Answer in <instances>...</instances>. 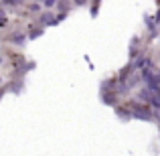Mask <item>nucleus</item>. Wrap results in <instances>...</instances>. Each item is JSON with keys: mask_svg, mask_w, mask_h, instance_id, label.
<instances>
[{"mask_svg": "<svg viewBox=\"0 0 160 156\" xmlns=\"http://www.w3.org/2000/svg\"><path fill=\"white\" fill-rule=\"evenodd\" d=\"M130 112H132V118H138V120H152V112H150L148 103H128Z\"/></svg>", "mask_w": 160, "mask_h": 156, "instance_id": "nucleus-1", "label": "nucleus"}, {"mask_svg": "<svg viewBox=\"0 0 160 156\" xmlns=\"http://www.w3.org/2000/svg\"><path fill=\"white\" fill-rule=\"evenodd\" d=\"M41 24H45V27H47V24H57V18H53V14L51 12H45L43 16H41Z\"/></svg>", "mask_w": 160, "mask_h": 156, "instance_id": "nucleus-2", "label": "nucleus"}, {"mask_svg": "<svg viewBox=\"0 0 160 156\" xmlns=\"http://www.w3.org/2000/svg\"><path fill=\"white\" fill-rule=\"evenodd\" d=\"M24 41H27V35H22V33H14L10 37V43H14V45H24Z\"/></svg>", "mask_w": 160, "mask_h": 156, "instance_id": "nucleus-3", "label": "nucleus"}, {"mask_svg": "<svg viewBox=\"0 0 160 156\" xmlns=\"http://www.w3.org/2000/svg\"><path fill=\"white\" fill-rule=\"evenodd\" d=\"M41 35H43V28H37V31L32 28V31L28 33V39H37V37H41Z\"/></svg>", "mask_w": 160, "mask_h": 156, "instance_id": "nucleus-4", "label": "nucleus"}, {"mask_svg": "<svg viewBox=\"0 0 160 156\" xmlns=\"http://www.w3.org/2000/svg\"><path fill=\"white\" fill-rule=\"evenodd\" d=\"M39 10H41V4H39V2L28 4V12H39Z\"/></svg>", "mask_w": 160, "mask_h": 156, "instance_id": "nucleus-5", "label": "nucleus"}, {"mask_svg": "<svg viewBox=\"0 0 160 156\" xmlns=\"http://www.w3.org/2000/svg\"><path fill=\"white\" fill-rule=\"evenodd\" d=\"M59 8H61L63 12H67L69 10V2H67V0H61V2H59Z\"/></svg>", "mask_w": 160, "mask_h": 156, "instance_id": "nucleus-6", "label": "nucleus"}, {"mask_svg": "<svg viewBox=\"0 0 160 156\" xmlns=\"http://www.w3.org/2000/svg\"><path fill=\"white\" fill-rule=\"evenodd\" d=\"M55 4H57V0H45V6H47V8L55 6Z\"/></svg>", "mask_w": 160, "mask_h": 156, "instance_id": "nucleus-7", "label": "nucleus"}, {"mask_svg": "<svg viewBox=\"0 0 160 156\" xmlns=\"http://www.w3.org/2000/svg\"><path fill=\"white\" fill-rule=\"evenodd\" d=\"M75 2H77V4H85L87 0H75Z\"/></svg>", "mask_w": 160, "mask_h": 156, "instance_id": "nucleus-8", "label": "nucleus"}, {"mask_svg": "<svg viewBox=\"0 0 160 156\" xmlns=\"http://www.w3.org/2000/svg\"><path fill=\"white\" fill-rule=\"evenodd\" d=\"M156 20H158V23H160V10L156 12Z\"/></svg>", "mask_w": 160, "mask_h": 156, "instance_id": "nucleus-9", "label": "nucleus"}, {"mask_svg": "<svg viewBox=\"0 0 160 156\" xmlns=\"http://www.w3.org/2000/svg\"><path fill=\"white\" fill-rule=\"evenodd\" d=\"M2 93H4V89H2V87H0V98H2Z\"/></svg>", "mask_w": 160, "mask_h": 156, "instance_id": "nucleus-10", "label": "nucleus"}, {"mask_svg": "<svg viewBox=\"0 0 160 156\" xmlns=\"http://www.w3.org/2000/svg\"><path fill=\"white\" fill-rule=\"evenodd\" d=\"M158 81H160V71H158Z\"/></svg>", "mask_w": 160, "mask_h": 156, "instance_id": "nucleus-11", "label": "nucleus"}, {"mask_svg": "<svg viewBox=\"0 0 160 156\" xmlns=\"http://www.w3.org/2000/svg\"><path fill=\"white\" fill-rule=\"evenodd\" d=\"M156 2H158V4H160V0H156Z\"/></svg>", "mask_w": 160, "mask_h": 156, "instance_id": "nucleus-12", "label": "nucleus"}, {"mask_svg": "<svg viewBox=\"0 0 160 156\" xmlns=\"http://www.w3.org/2000/svg\"><path fill=\"white\" fill-rule=\"evenodd\" d=\"M158 24H160V23H158Z\"/></svg>", "mask_w": 160, "mask_h": 156, "instance_id": "nucleus-13", "label": "nucleus"}]
</instances>
